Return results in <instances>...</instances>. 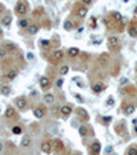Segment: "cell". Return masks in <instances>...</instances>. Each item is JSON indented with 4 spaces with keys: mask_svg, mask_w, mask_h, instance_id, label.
Instances as JSON below:
<instances>
[{
    "mask_svg": "<svg viewBox=\"0 0 137 155\" xmlns=\"http://www.w3.org/2000/svg\"><path fill=\"white\" fill-rule=\"evenodd\" d=\"M75 99H77L80 103H82V102H84V99H82V96H81V95H75Z\"/></svg>",
    "mask_w": 137,
    "mask_h": 155,
    "instance_id": "cell-36",
    "label": "cell"
},
{
    "mask_svg": "<svg viewBox=\"0 0 137 155\" xmlns=\"http://www.w3.org/2000/svg\"><path fill=\"white\" fill-rule=\"evenodd\" d=\"M33 58H34V55L32 54V52H29V54H28V59L29 60H33Z\"/></svg>",
    "mask_w": 137,
    "mask_h": 155,
    "instance_id": "cell-38",
    "label": "cell"
},
{
    "mask_svg": "<svg viewBox=\"0 0 137 155\" xmlns=\"http://www.w3.org/2000/svg\"><path fill=\"white\" fill-rule=\"evenodd\" d=\"M17 75H18V70H15V69H13V70H10V71L6 74V78L7 80H14V78H17Z\"/></svg>",
    "mask_w": 137,
    "mask_h": 155,
    "instance_id": "cell-12",
    "label": "cell"
},
{
    "mask_svg": "<svg viewBox=\"0 0 137 155\" xmlns=\"http://www.w3.org/2000/svg\"><path fill=\"white\" fill-rule=\"evenodd\" d=\"M4 48L6 49H8V51H14V49H17V47L13 44V43H8V44H6L4 45Z\"/></svg>",
    "mask_w": 137,
    "mask_h": 155,
    "instance_id": "cell-28",
    "label": "cell"
},
{
    "mask_svg": "<svg viewBox=\"0 0 137 155\" xmlns=\"http://www.w3.org/2000/svg\"><path fill=\"white\" fill-rule=\"evenodd\" d=\"M86 13H88V10H86V7H80L77 10V14L78 17H81V18H84V17L86 15Z\"/></svg>",
    "mask_w": 137,
    "mask_h": 155,
    "instance_id": "cell-21",
    "label": "cell"
},
{
    "mask_svg": "<svg viewBox=\"0 0 137 155\" xmlns=\"http://www.w3.org/2000/svg\"><path fill=\"white\" fill-rule=\"evenodd\" d=\"M33 114H34L36 118H43L44 114H45V109H44V107H36L34 111H33Z\"/></svg>",
    "mask_w": 137,
    "mask_h": 155,
    "instance_id": "cell-4",
    "label": "cell"
},
{
    "mask_svg": "<svg viewBox=\"0 0 137 155\" xmlns=\"http://www.w3.org/2000/svg\"><path fill=\"white\" fill-rule=\"evenodd\" d=\"M112 104H114V99H112V96H110L107 99V106H112Z\"/></svg>",
    "mask_w": 137,
    "mask_h": 155,
    "instance_id": "cell-33",
    "label": "cell"
},
{
    "mask_svg": "<svg viewBox=\"0 0 137 155\" xmlns=\"http://www.w3.org/2000/svg\"><path fill=\"white\" fill-rule=\"evenodd\" d=\"M126 155H137V148L136 147H130L129 150H127Z\"/></svg>",
    "mask_w": 137,
    "mask_h": 155,
    "instance_id": "cell-27",
    "label": "cell"
},
{
    "mask_svg": "<svg viewBox=\"0 0 137 155\" xmlns=\"http://www.w3.org/2000/svg\"><path fill=\"white\" fill-rule=\"evenodd\" d=\"M29 25H30V23L26 21V19H21V21H19V26H21V28H26V29H28Z\"/></svg>",
    "mask_w": 137,
    "mask_h": 155,
    "instance_id": "cell-29",
    "label": "cell"
},
{
    "mask_svg": "<svg viewBox=\"0 0 137 155\" xmlns=\"http://www.w3.org/2000/svg\"><path fill=\"white\" fill-rule=\"evenodd\" d=\"M51 85V81H49V78L48 77H40V87H41L43 89H45V88H48V87Z\"/></svg>",
    "mask_w": 137,
    "mask_h": 155,
    "instance_id": "cell-3",
    "label": "cell"
},
{
    "mask_svg": "<svg viewBox=\"0 0 137 155\" xmlns=\"http://www.w3.org/2000/svg\"><path fill=\"white\" fill-rule=\"evenodd\" d=\"M78 132H80L81 137H85V136H88V134H89V129L85 126V125H81V126L78 128Z\"/></svg>",
    "mask_w": 137,
    "mask_h": 155,
    "instance_id": "cell-14",
    "label": "cell"
},
{
    "mask_svg": "<svg viewBox=\"0 0 137 155\" xmlns=\"http://www.w3.org/2000/svg\"><path fill=\"white\" fill-rule=\"evenodd\" d=\"M13 133L14 134H21L22 133V128L21 126H14L13 128Z\"/></svg>",
    "mask_w": 137,
    "mask_h": 155,
    "instance_id": "cell-30",
    "label": "cell"
},
{
    "mask_svg": "<svg viewBox=\"0 0 137 155\" xmlns=\"http://www.w3.org/2000/svg\"><path fill=\"white\" fill-rule=\"evenodd\" d=\"M71 155H78V154H71Z\"/></svg>",
    "mask_w": 137,
    "mask_h": 155,
    "instance_id": "cell-46",
    "label": "cell"
},
{
    "mask_svg": "<svg viewBox=\"0 0 137 155\" xmlns=\"http://www.w3.org/2000/svg\"><path fill=\"white\" fill-rule=\"evenodd\" d=\"M77 113H78V117H80L81 119H84V121H88V119H89V115H88V113H86V110L80 109Z\"/></svg>",
    "mask_w": 137,
    "mask_h": 155,
    "instance_id": "cell-13",
    "label": "cell"
},
{
    "mask_svg": "<svg viewBox=\"0 0 137 155\" xmlns=\"http://www.w3.org/2000/svg\"><path fill=\"white\" fill-rule=\"evenodd\" d=\"M15 11H17V14H21V15H23V14H26L28 13V6L25 4V3H18V4L15 6Z\"/></svg>",
    "mask_w": 137,
    "mask_h": 155,
    "instance_id": "cell-1",
    "label": "cell"
},
{
    "mask_svg": "<svg viewBox=\"0 0 137 155\" xmlns=\"http://www.w3.org/2000/svg\"><path fill=\"white\" fill-rule=\"evenodd\" d=\"M118 43H119V39H118V37H115V36H112V37H110V39H108V45L111 47V48L116 47V45H118Z\"/></svg>",
    "mask_w": 137,
    "mask_h": 155,
    "instance_id": "cell-15",
    "label": "cell"
},
{
    "mask_svg": "<svg viewBox=\"0 0 137 155\" xmlns=\"http://www.w3.org/2000/svg\"><path fill=\"white\" fill-rule=\"evenodd\" d=\"M44 102L47 104H52L55 102V98H54V95L52 93H47V95L44 96Z\"/></svg>",
    "mask_w": 137,
    "mask_h": 155,
    "instance_id": "cell-16",
    "label": "cell"
},
{
    "mask_svg": "<svg viewBox=\"0 0 137 155\" xmlns=\"http://www.w3.org/2000/svg\"><path fill=\"white\" fill-rule=\"evenodd\" d=\"M37 32H39V26H37L36 23H30V25L28 26V33L29 34H36Z\"/></svg>",
    "mask_w": 137,
    "mask_h": 155,
    "instance_id": "cell-11",
    "label": "cell"
},
{
    "mask_svg": "<svg viewBox=\"0 0 137 155\" xmlns=\"http://www.w3.org/2000/svg\"><path fill=\"white\" fill-rule=\"evenodd\" d=\"M71 111H73L71 106H67V104H65V106L60 107V113H62V115H65V117L70 115V114H71Z\"/></svg>",
    "mask_w": 137,
    "mask_h": 155,
    "instance_id": "cell-5",
    "label": "cell"
},
{
    "mask_svg": "<svg viewBox=\"0 0 137 155\" xmlns=\"http://www.w3.org/2000/svg\"><path fill=\"white\" fill-rule=\"evenodd\" d=\"M4 11H6V7L2 4V3H0V14H2V13H4Z\"/></svg>",
    "mask_w": 137,
    "mask_h": 155,
    "instance_id": "cell-39",
    "label": "cell"
},
{
    "mask_svg": "<svg viewBox=\"0 0 137 155\" xmlns=\"http://www.w3.org/2000/svg\"><path fill=\"white\" fill-rule=\"evenodd\" d=\"M104 121H106V122H110V121H111V117H104V118H103V122Z\"/></svg>",
    "mask_w": 137,
    "mask_h": 155,
    "instance_id": "cell-40",
    "label": "cell"
},
{
    "mask_svg": "<svg viewBox=\"0 0 137 155\" xmlns=\"http://www.w3.org/2000/svg\"><path fill=\"white\" fill-rule=\"evenodd\" d=\"M69 73V66H62L60 67V74L62 75H66Z\"/></svg>",
    "mask_w": 137,
    "mask_h": 155,
    "instance_id": "cell-31",
    "label": "cell"
},
{
    "mask_svg": "<svg viewBox=\"0 0 137 155\" xmlns=\"http://www.w3.org/2000/svg\"><path fill=\"white\" fill-rule=\"evenodd\" d=\"M63 59V52L62 51H55L54 52V60L58 62V60H62Z\"/></svg>",
    "mask_w": 137,
    "mask_h": 155,
    "instance_id": "cell-19",
    "label": "cell"
},
{
    "mask_svg": "<svg viewBox=\"0 0 137 155\" xmlns=\"http://www.w3.org/2000/svg\"><path fill=\"white\" fill-rule=\"evenodd\" d=\"M11 21H13V17H11L10 14H6V15L2 18V23L4 26H10L11 25Z\"/></svg>",
    "mask_w": 137,
    "mask_h": 155,
    "instance_id": "cell-10",
    "label": "cell"
},
{
    "mask_svg": "<svg viewBox=\"0 0 137 155\" xmlns=\"http://www.w3.org/2000/svg\"><path fill=\"white\" fill-rule=\"evenodd\" d=\"M6 55H7V49H6L4 47H3V48L0 47V58H4Z\"/></svg>",
    "mask_w": 137,
    "mask_h": 155,
    "instance_id": "cell-32",
    "label": "cell"
},
{
    "mask_svg": "<svg viewBox=\"0 0 137 155\" xmlns=\"http://www.w3.org/2000/svg\"><path fill=\"white\" fill-rule=\"evenodd\" d=\"M112 17H114V19H115V21L122 22V15L118 13V11H114V13H112Z\"/></svg>",
    "mask_w": 137,
    "mask_h": 155,
    "instance_id": "cell-25",
    "label": "cell"
},
{
    "mask_svg": "<svg viewBox=\"0 0 137 155\" xmlns=\"http://www.w3.org/2000/svg\"><path fill=\"white\" fill-rule=\"evenodd\" d=\"M69 55H70L71 58L78 56V55H80V49L75 48V47H73V48H70V49H69Z\"/></svg>",
    "mask_w": 137,
    "mask_h": 155,
    "instance_id": "cell-18",
    "label": "cell"
},
{
    "mask_svg": "<svg viewBox=\"0 0 137 155\" xmlns=\"http://www.w3.org/2000/svg\"><path fill=\"white\" fill-rule=\"evenodd\" d=\"M71 28H73V25H70V22H65V29L66 30H71Z\"/></svg>",
    "mask_w": 137,
    "mask_h": 155,
    "instance_id": "cell-34",
    "label": "cell"
},
{
    "mask_svg": "<svg viewBox=\"0 0 137 155\" xmlns=\"http://www.w3.org/2000/svg\"><path fill=\"white\" fill-rule=\"evenodd\" d=\"M91 26H92V28H96V18L91 19Z\"/></svg>",
    "mask_w": 137,
    "mask_h": 155,
    "instance_id": "cell-37",
    "label": "cell"
},
{
    "mask_svg": "<svg viewBox=\"0 0 137 155\" xmlns=\"http://www.w3.org/2000/svg\"><path fill=\"white\" fill-rule=\"evenodd\" d=\"M107 60H108V54H103V55H100V65L106 63Z\"/></svg>",
    "mask_w": 137,
    "mask_h": 155,
    "instance_id": "cell-26",
    "label": "cell"
},
{
    "mask_svg": "<svg viewBox=\"0 0 137 155\" xmlns=\"http://www.w3.org/2000/svg\"><path fill=\"white\" fill-rule=\"evenodd\" d=\"M81 2H82L84 4H91V3H92V0H81Z\"/></svg>",
    "mask_w": 137,
    "mask_h": 155,
    "instance_id": "cell-41",
    "label": "cell"
},
{
    "mask_svg": "<svg viewBox=\"0 0 137 155\" xmlns=\"http://www.w3.org/2000/svg\"><path fill=\"white\" fill-rule=\"evenodd\" d=\"M100 150H101L100 143H99V141L92 143V145H91V151H92V154H99V152H100Z\"/></svg>",
    "mask_w": 137,
    "mask_h": 155,
    "instance_id": "cell-6",
    "label": "cell"
},
{
    "mask_svg": "<svg viewBox=\"0 0 137 155\" xmlns=\"http://www.w3.org/2000/svg\"><path fill=\"white\" fill-rule=\"evenodd\" d=\"M103 89H104L103 84H95V85L92 87V91H93V93H100Z\"/></svg>",
    "mask_w": 137,
    "mask_h": 155,
    "instance_id": "cell-17",
    "label": "cell"
},
{
    "mask_svg": "<svg viewBox=\"0 0 137 155\" xmlns=\"http://www.w3.org/2000/svg\"><path fill=\"white\" fill-rule=\"evenodd\" d=\"M127 32H129V34L132 37H137V28H134L133 25L129 26V30H127Z\"/></svg>",
    "mask_w": 137,
    "mask_h": 155,
    "instance_id": "cell-23",
    "label": "cell"
},
{
    "mask_svg": "<svg viewBox=\"0 0 137 155\" xmlns=\"http://www.w3.org/2000/svg\"><path fill=\"white\" fill-rule=\"evenodd\" d=\"M52 148L58 152V151L63 150V143L60 141V140H54V143H52Z\"/></svg>",
    "mask_w": 137,
    "mask_h": 155,
    "instance_id": "cell-8",
    "label": "cell"
},
{
    "mask_svg": "<svg viewBox=\"0 0 137 155\" xmlns=\"http://www.w3.org/2000/svg\"><path fill=\"white\" fill-rule=\"evenodd\" d=\"M123 2H125V3H126V2H129V0H123Z\"/></svg>",
    "mask_w": 137,
    "mask_h": 155,
    "instance_id": "cell-45",
    "label": "cell"
},
{
    "mask_svg": "<svg viewBox=\"0 0 137 155\" xmlns=\"http://www.w3.org/2000/svg\"><path fill=\"white\" fill-rule=\"evenodd\" d=\"M63 85V78H58V81H56V87H62Z\"/></svg>",
    "mask_w": 137,
    "mask_h": 155,
    "instance_id": "cell-35",
    "label": "cell"
},
{
    "mask_svg": "<svg viewBox=\"0 0 137 155\" xmlns=\"http://www.w3.org/2000/svg\"><path fill=\"white\" fill-rule=\"evenodd\" d=\"M15 114H17V111L14 110V107H7L4 111L6 118H13V117H15Z\"/></svg>",
    "mask_w": 137,
    "mask_h": 155,
    "instance_id": "cell-7",
    "label": "cell"
},
{
    "mask_svg": "<svg viewBox=\"0 0 137 155\" xmlns=\"http://www.w3.org/2000/svg\"><path fill=\"white\" fill-rule=\"evenodd\" d=\"M55 155H60V154H59V152H56V154H55Z\"/></svg>",
    "mask_w": 137,
    "mask_h": 155,
    "instance_id": "cell-44",
    "label": "cell"
},
{
    "mask_svg": "<svg viewBox=\"0 0 137 155\" xmlns=\"http://www.w3.org/2000/svg\"><path fill=\"white\" fill-rule=\"evenodd\" d=\"M2 150H3V144L0 143V151H2Z\"/></svg>",
    "mask_w": 137,
    "mask_h": 155,
    "instance_id": "cell-43",
    "label": "cell"
},
{
    "mask_svg": "<svg viewBox=\"0 0 137 155\" xmlns=\"http://www.w3.org/2000/svg\"><path fill=\"white\" fill-rule=\"evenodd\" d=\"M52 150H54V148H52V143L51 141H43L41 143V151L43 152L49 154Z\"/></svg>",
    "mask_w": 137,
    "mask_h": 155,
    "instance_id": "cell-2",
    "label": "cell"
},
{
    "mask_svg": "<svg viewBox=\"0 0 137 155\" xmlns=\"http://www.w3.org/2000/svg\"><path fill=\"white\" fill-rule=\"evenodd\" d=\"M134 110H136V107L133 106V104H129V106L125 107V114H126V115H130V114L134 113Z\"/></svg>",
    "mask_w": 137,
    "mask_h": 155,
    "instance_id": "cell-20",
    "label": "cell"
},
{
    "mask_svg": "<svg viewBox=\"0 0 137 155\" xmlns=\"http://www.w3.org/2000/svg\"><path fill=\"white\" fill-rule=\"evenodd\" d=\"M10 87H7V85H4V87H2V89H0V93H3L4 96H8L10 95Z\"/></svg>",
    "mask_w": 137,
    "mask_h": 155,
    "instance_id": "cell-24",
    "label": "cell"
},
{
    "mask_svg": "<svg viewBox=\"0 0 137 155\" xmlns=\"http://www.w3.org/2000/svg\"><path fill=\"white\" fill-rule=\"evenodd\" d=\"M29 144H30V137H29V136H23V139L21 141V145H22V147H28Z\"/></svg>",
    "mask_w": 137,
    "mask_h": 155,
    "instance_id": "cell-22",
    "label": "cell"
},
{
    "mask_svg": "<svg viewBox=\"0 0 137 155\" xmlns=\"http://www.w3.org/2000/svg\"><path fill=\"white\" fill-rule=\"evenodd\" d=\"M15 104H17V107H18V109H25L26 107V99L25 98H18L15 100Z\"/></svg>",
    "mask_w": 137,
    "mask_h": 155,
    "instance_id": "cell-9",
    "label": "cell"
},
{
    "mask_svg": "<svg viewBox=\"0 0 137 155\" xmlns=\"http://www.w3.org/2000/svg\"><path fill=\"white\" fill-rule=\"evenodd\" d=\"M111 151H112V147H111V145H108V147L106 148V152H111Z\"/></svg>",
    "mask_w": 137,
    "mask_h": 155,
    "instance_id": "cell-42",
    "label": "cell"
}]
</instances>
